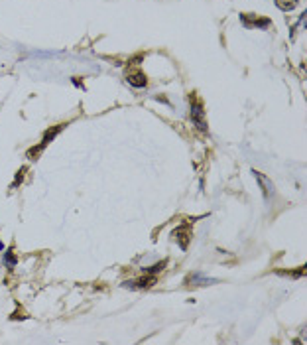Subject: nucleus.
<instances>
[{
	"label": "nucleus",
	"mask_w": 307,
	"mask_h": 345,
	"mask_svg": "<svg viewBox=\"0 0 307 345\" xmlns=\"http://www.w3.org/2000/svg\"><path fill=\"white\" fill-rule=\"evenodd\" d=\"M299 4V0H276V6L284 12H291Z\"/></svg>",
	"instance_id": "6e6552de"
},
{
	"label": "nucleus",
	"mask_w": 307,
	"mask_h": 345,
	"mask_svg": "<svg viewBox=\"0 0 307 345\" xmlns=\"http://www.w3.org/2000/svg\"><path fill=\"white\" fill-rule=\"evenodd\" d=\"M175 237H177V243H179V247L185 251V249H187V245H189L191 233L187 231V229H179V231H175Z\"/></svg>",
	"instance_id": "0eeeda50"
},
{
	"label": "nucleus",
	"mask_w": 307,
	"mask_h": 345,
	"mask_svg": "<svg viewBox=\"0 0 307 345\" xmlns=\"http://www.w3.org/2000/svg\"><path fill=\"white\" fill-rule=\"evenodd\" d=\"M26 170H28V168H20V170L16 172V182L12 183V187H16V185H18V183L24 180V174H26Z\"/></svg>",
	"instance_id": "9b49d317"
},
{
	"label": "nucleus",
	"mask_w": 307,
	"mask_h": 345,
	"mask_svg": "<svg viewBox=\"0 0 307 345\" xmlns=\"http://www.w3.org/2000/svg\"><path fill=\"white\" fill-rule=\"evenodd\" d=\"M16 262H18V258H16L14 251H12V249H8V251H6V254H4V264H6L8 268H14V266H16Z\"/></svg>",
	"instance_id": "9d476101"
},
{
	"label": "nucleus",
	"mask_w": 307,
	"mask_h": 345,
	"mask_svg": "<svg viewBox=\"0 0 307 345\" xmlns=\"http://www.w3.org/2000/svg\"><path fill=\"white\" fill-rule=\"evenodd\" d=\"M191 123H193L201 132H207V121H205V110L203 105L199 103V99L195 97V93L191 95Z\"/></svg>",
	"instance_id": "f257e3e1"
},
{
	"label": "nucleus",
	"mask_w": 307,
	"mask_h": 345,
	"mask_svg": "<svg viewBox=\"0 0 307 345\" xmlns=\"http://www.w3.org/2000/svg\"><path fill=\"white\" fill-rule=\"evenodd\" d=\"M158 282V278L154 276V274H144L142 278H136V280H128V282H124L122 286H126V288H152L154 284Z\"/></svg>",
	"instance_id": "20e7f679"
},
{
	"label": "nucleus",
	"mask_w": 307,
	"mask_h": 345,
	"mask_svg": "<svg viewBox=\"0 0 307 345\" xmlns=\"http://www.w3.org/2000/svg\"><path fill=\"white\" fill-rule=\"evenodd\" d=\"M4 249V245H2V241H0V251H2Z\"/></svg>",
	"instance_id": "f8f14e48"
},
{
	"label": "nucleus",
	"mask_w": 307,
	"mask_h": 345,
	"mask_svg": "<svg viewBox=\"0 0 307 345\" xmlns=\"http://www.w3.org/2000/svg\"><path fill=\"white\" fill-rule=\"evenodd\" d=\"M126 81L132 85V87H138V89H142V87H146L148 85V77L140 71V69H136V71H132V73H128L126 75Z\"/></svg>",
	"instance_id": "39448f33"
},
{
	"label": "nucleus",
	"mask_w": 307,
	"mask_h": 345,
	"mask_svg": "<svg viewBox=\"0 0 307 345\" xmlns=\"http://www.w3.org/2000/svg\"><path fill=\"white\" fill-rule=\"evenodd\" d=\"M166 266H168V260H162V262H158V264H154V266H150V268H146V274H158V272H162V271H166Z\"/></svg>",
	"instance_id": "1a4fd4ad"
},
{
	"label": "nucleus",
	"mask_w": 307,
	"mask_h": 345,
	"mask_svg": "<svg viewBox=\"0 0 307 345\" xmlns=\"http://www.w3.org/2000/svg\"><path fill=\"white\" fill-rule=\"evenodd\" d=\"M252 174H254V178L258 180V183H260V187H262V194H264V198L266 200H272L274 198V182L270 180V178H266L262 172H256V170H252Z\"/></svg>",
	"instance_id": "f03ea898"
},
{
	"label": "nucleus",
	"mask_w": 307,
	"mask_h": 345,
	"mask_svg": "<svg viewBox=\"0 0 307 345\" xmlns=\"http://www.w3.org/2000/svg\"><path fill=\"white\" fill-rule=\"evenodd\" d=\"M213 282H217V280H213V278H205L201 272L191 274V276L185 280V284H189V286H207V284H213Z\"/></svg>",
	"instance_id": "423d86ee"
},
{
	"label": "nucleus",
	"mask_w": 307,
	"mask_h": 345,
	"mask_svg": "<svg viewBox=\"0 0 307 345\" xmlns=\"http://www.w3.org/2000/svg\"><path fill=\"white\" fill-rule=\"evenodd\" d=\"M240 22L246 28H268L272 24L270 18H260V16H254V14H240Z\"/></svg>",
	"instance_id": "7ed1b4c3"
}]
</instances>
